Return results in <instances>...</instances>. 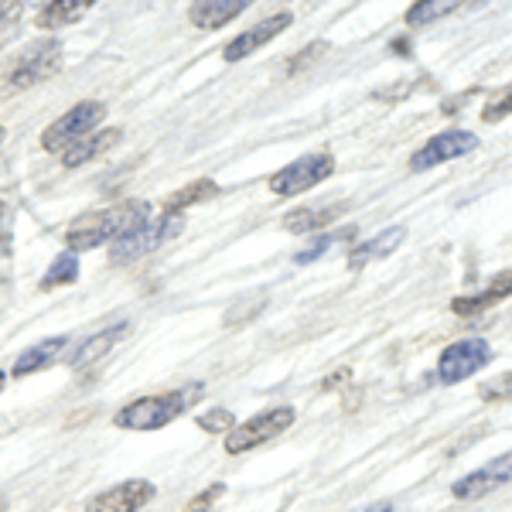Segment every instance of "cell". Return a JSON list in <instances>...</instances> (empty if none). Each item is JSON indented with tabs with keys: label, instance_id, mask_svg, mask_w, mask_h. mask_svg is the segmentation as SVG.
Wrapping results in <instances>:
<instances>
[{
	"label": "cell",
	"instance_id": "3957f363",
	"mask_svg": "<svg viewBox=\"0 0 512 512\" xmlns=\"http://www.w3.org/2000/svg\"><path fill=\"white\" fill-rule=\"evenodd\" d=\"M59 69H62V41L55 38L35 41L4 72V93H24L31 86H41V82H48Z\"/></svg>",
	"mask_w": 512,
	"mask_h": 512
},
{
	"label": "cell",
	"instance_id": "8fae6325",
	"mask_svg": "<svg viewBox=\"0 0 512 512\" xmlns=\"http://www.w3.org/2000/svg\"><path fill=\"white\" fill-rule=\"evenodd\" d=\"M151 499H154V485L147 478H130V482H120L113 489L93 495L86 502V512H140Z\"/></svg>",
	"mask_w": 512,
	"mask_h": 512
},
{
	"label": "cell",
	"instance_id": "d6986e66",
	"mask_svg": "<svg viewBox=\"0 0 512 512\" xmlns=\"http://www.w3.org/2000/svg\"><path fill=\"white\" fill-rule=\"evenodd\" d=\"M349 205H325V209H294L284 216V229L287 233H315V229H328L338 216H345Z\"/></svg>",
	"mask_w": 512,
	"mask_h": 512
},
{
	"label": "cell",
	"instance_id": "f546056e",
	"mask_svg": "<svg viewBox=\"0 0 512 512\" xmlns=\"http://www.w3.org/2000/svg\"><path fill=\"white\" fill-rule=\"evenodd\" d=\"M342 379H349V369H342V373H335L332 379H325V390H335V383H342Z\"/></svg>",
	"mask_w": 512,
	"mask_h": 512
},
{
	"label": "cell",
	"instance_id": "4dcf8cb0",
	"mask_svg": "<svg viewBox=\"0 0 512 512\" xmlns=\"http://www.w3.org/2000/svg\"><path fill=\"white\" fill-rule=\"evenodd\" d=\"M4 383H7V376H4V373H0V390H4Z\"/></svg>",
	"mask_w": 512,
	"mask_h": 512
},
{
	"label": "cell",
	"instance_id": "836d02e7",
	"mask_svg": "<svg viewBox=\"0 0 512 512\" xmlns=\"http://www.w3.org/2000/svg\"><path fill=\"white\" fill-rule=\"evenodd\" d=\"M376 512H390V509H386V506H383V509H376Z\"/></svg>",
	"mask_w": 512,
	"mask_h": 512
},
{
	"label": "cell",
	"instance_id": "8992f818",
	"mask_svg": "<svg viewBox=\"0 0 512 512\" xmlns=\"http://www.w3.org/2000/svg\"><path fill=\"white\" fill-rule=\"evenodd\" d=\"M294 407H274V410H260L256 417H250L246 424H236L233 431L226 434V454H243L253 451L260 444L274 441L294 424Z\"/></svg>",
	"mask_w": 512,
	"mask_h": 512
},
{
	"label": "cell",
	"instance_id": "ba28073f",
	"mask_svg": "<svg viewBox=\"0 0 512 512\" xmlns=\"http://www.w3.org/2000/svg\"><path fill=\"white\" fill-rule=\"evenodd\" d=\"M489 362H492V345L485 338H461V342H454L441 352V359H437V379L444 386L461 383V379L475 376Z\"/></svg>",
	"mask_w": 512,
	"mask_h": 512
},
{
	"label": "cell",
	"instance_id": "5bb4252c",
	"mask_svg": "<svg viewBox=\"0 0 512 512\" xmlns=\"http://www.w3.org/2000/svg\"><path fill=\"white\" fill-rule=\"evenodd\" d=\"M130 332V325L127 321H117V325H110V328H103V332H96V335H89L86 342H79V349L69 355V366L72 369H86V366H93V362H99L103 359L106 352L113 349V345L120 342L123 335Z\"/></svg>",
	"mask_w": 512,
	"mask_h": 512
},
{
	"label": "cell",
	"instance_id": "1f68e13d",
	"mask_svg": "<svg viewBox=\"0 0 512 512\" xmlns=\"http://www.w3.org/2000/svg\"><path fill=\"white\" fill-rule=\"evenodd\" d=\"M4 137H7V130H4V127H0V144H4Z\"/></svg>",
	"mask_w": 512,
	"mask_h": 512
},
{
	"label": "cell",
	"instance_id": "4316f807",
	"mask_svg": "<svg viewBox=\"0 0 512 512\" xmlns=\"http://www.w3.org/2000/svg\"><path fill=\"white\" fill-rule=\"evenodd\" d=\"M478 396H482L485 403H506L512 400V369L502 376H495L492 383H485L482 390H478Z\"/></svg>",
	"mask_w": 512,
	"mask_h": 512
},
{
	"label": "cell",
	"instance_id": "5b68a950",
	"mask_svg": "<svg viewBox=\"0 0 512 512\" xmlns=\"http://www.w3.org/2000/svg\"><path fill=\"white\" fill-rule=\"evenodd\" d=\"M103 120V103H96V99H86V103H76L69 113H62L55 123H48L45 130H41V147L45 151H69L72 144H79L82 137L93 134V127Z\"/></svg>",
	"mask_w": 512,
	"mask_h": 512
},
{
	"label": "cell",
	"instance_id": "484cf974",
	"mask_svg": "<svg viewBox=\"0 0 512 512\" xmlns=\"http://www.w3.org/2000/svg\"><path fill=\"white\" fill-rule=\"evenodd\" d=\"M195 424L205 434H229L236 427V417L229 410H209V414H198Z\"/></svg>",
	"mask_w": 512,
	"mask_h": 512
},
{
	"label": "cell",
	"instance_id": "4fadbf2b",
	"mask_svg": "<svg viewBox=\"0 0 512 512\" xmlns=\"http://www.w3.org/2000/svg\"><path fill=\"white\" fill-rule=\"evenodd\" d=\"M512 297V270H502V274L492 277V284L485 287L482 294H472V297H454L451 301V311L454 315H482V311L495 308L499 301Z\"/></svg>",
	"mask_w": 512,
	"mask_h": 512
},
{
	"label": "cell",
	"instance_id": "ac0fdd59",
	"mask_svg": "<svg viewBox=\"0 0 512 512\" xmlns=\"http://www.w3.org/2000/svg\"><path fill=\"white\" fill-rule=\"evenodd\" d=\"M120 140V130L113 127V130H99V134H89V137H82L79 144H72L69 151H62V164L65 168H82V164H89V161H96L99 154H106L113 144Z\"/></svg>",
	"mask_w": 512,
	"mask_h": 512
},
{
	"label": "cell",
	"instance_id": "7402d4cb",
	"mask_svg": "<svg viewBox=\"0 0 512 512\" xmlns=\"http://www.w3.org/2000/svg\"><path fill=\"white\" fill-rule=\"evenodd\" d=\"M454 11H458V0H424V4H414L407 11V24L410 28H424V24L448 18Z\"/></svg>",
	"mask_w": 512,
	"mask_h": 512
},
{
	"label": "cell",
	"instance_id": "d4e9b609",
	"mask_svg": "<svg viewBox=\"0 0 512 512\" xmlns=\"http://www.w3.org/2000/svg\"><path fill=\"white\" fill-rule=\"evenodd\" d=\"M21 18H24V4H0V48L14 41L21 28Z\"/></svg>",
	"mask_w": 512,
	"mask_h": 512
},
{
	"label": "cell",
	"instance_id": "83f0119b",
	"mask_svg": "<svg viewBox=\"0 0 512 512\" xmlns=\"http://www.w3.org/2000/svg\"><path fill=\"white\" fill-rule=\"evenodd\" d=\"M509 113H512V86H506L499 96L489 99V106L482 110V120L485 123H499V120H506Z\"/></svg>",
	"mask_w": 512,
	"mask_h": 512
},
{
	"label": "cell",
	"instance_id": "603a6c76",
	"mask_svg": "<svg viewBox=\"0 0 512 512\" xmlns=\"http://www.w3.org/2000/svg\"><path fill=\"white\" fill-rule=\"evenodd\" d=\"M76 277H79V256L62 253V256H55V263L45 270L41 291H52V287H62V284H76Z\"/></svg>",
	"mask_w": 512,
	"mask_h": 512
},
{
	"label": "cell",
	"instance_id": "30bf717a",
	"mask_svg": "<svg viewBox=\"0 0 512 512\" xmlns=\"http://www.w3.org/2000/svg\"><path fill=\"white\" fill-rule=\"evenodd\" d=\"M506 485H512V451L492 458L489 465L475 468L472 475L458 478V482L451 485V495L454 499H482V495H492V492L506 489Z\"/></svg>",
	"mask_w": 512,
	"mask_h": 512
},
{
	"label": "cell",
	"instance_id": "7c38bea8",
	"mask_svg": "<svg viewBox=\"0 0 512 512\" xmlns=\"http://www.w3.org/2000/svg\"><path fill=\"white\" fill-rule=\"evenodd\" d=\"M291 21H294V14H291V11H280V14H274V18L253 24L250 31L236 35L226 48H222V59H226V62H243V59H250L256 48H263L267 41H274L277 35H284V31L291 28Z\"/></svg>",
	"mask_w": 512,
	"mask_h": 512
},
{
	"label": "cell",
	"instance_id": "6da1fadb",
	"mask_svg": "<svg viewBox=\"0 0 512 512\" xmlns=\"http://www.w3.org/2000/svg\"><path fill=\"white\" fill-rule=\"evenodd\" d=\"M147 216H151V205L137 202V198H127V202H117L110 209H96L79 216L76 222H69V229L62 233L69 253H86L96 250L103 243H117L127 233H134L137 226H144Z\"/></svg>",
	"mask_w": 512,
	"mask_h": 512
},
{
	"label": "cell",
	"instance_id": "9a60e30c",
	"mask_svg": "<svg viewBox=\"0 0 512 512\" xmlns=\"http://www.w3.org/2000/svg\"><path fill=\"white\" fill-rule=\"evenodd\" d=\"M407 239V226H390V229H383V233H376L373 239H366V243H359V246H352V253H349V267L352 270H362V267H369L373 260H383V256H390L396 246Z\"/></svg>",
	"mask_w": 512,
	"mask_h": 512
},
{
	"label": "cell",
	"instance_id": "52a82bcc",
	"mask_svg": "<svg viewBox=\"0 0 512 512\" xmlns=\"http://www.w3.org/2000/svg\"><path fill=\"white\" fill-rule=\"evenodd\" d=\"M335 171V158L325 151L318 154H304V158L291 161L287 168H280L274 178H270V192L277 198H294V195H304L311 192L315 185H321L328 175Z\"/></svg>",
	"mask_w": 512,
	"mask_h": 512
},
{
	"label": "cell",
	"instance_id": "277c9868",
	"mask_svg": "<svg viewBox=\"0 0 512 512\" xmlns=\"http://www.w3.org/2000/svg\"><path fill=\"white\" fill-rule=\"evenodd\" d=\"M178 233H181V216H164L161 212L158 219H147L144 226L134 229V233L117 239L110 250V263L113 267H130V263H137L140 256L154 253L161 243H168V239Z\"/></svg>",
	"mask_w": 512,
	"mask_h": 512
},
{
	"label": "cell",
	"instance_id": "cb8c5ba5",
	"mask_svg": "<svg viewBox=\"0 0 512 512\" xmlns=\"http://www.w3.org/2000/svg\"><path fill=\"white\" fill-rule=\"evenodd\" d=\"M352 233H355V229H352V226H345V229H338V233H332V236H321V239H315V243H311L308 250H301V253L294 256V263H301V267H304V263H315V260H321V256H325L328 250H332L335 243H342V239H349Z\"/></svg>",
	"mask_w": 512,
	"mask_h": 512
},
{
	"label": "cell",
	"instance_id": "9c48e42d",
	"mask_svg": "<svg viewBox=\"0 0 512 512\" xmlns=\"http://www.w3.org/2000/svg\"><path fill=\"white\" fill-rule=\"evenodd\" d=\"M475 147H478V137L468 134V130H444V134L431 137L414 158H410V171H431L444 161L465 158V154H472Z\"/></svg>",
	"mask_w": 512,
	"mask_h": 512
},
{
	"label": "cell",
	"instance_id": "e0dca14e",
	"mask_svg": "<svg viewBox=\"0 0 512 512\" xmlns=\"http://www.w3.org/2000/svg\"><path fill=\"white\" fill-rule=\"evenodd\" d=\"M243 11H246L243 0H222V4L205 0V4H195L192 11H188V21H192L198 31H219L222 24L236 21Z\"/></svg>",
	"mask_w": 512,
	"mask_h": 512
},
{
	"label": "cell",
	"instance_id": "d6a6232c",
	"mask_svg": "<svg viewBox=\"0 0 512 512\" xmlns=\"http://www.w3.org/2000/svg\"><path fill=\"white\" fill-rule=\"evenodd\" d=\"M4 509H7V502H4V499H0V512H4Z\"/></svg>",
	"mask_w": 512,
	"mask_h": 512
},
{
	"label": "cell",
	"instance_id": "2e32d148",
	"mask_svg": "<svg viewBox=\"0 0 512 512\" xmlns=\"http://www.w3.org/2000/svg\"><path fill=\"white\" fill-rule=\"evenodd\" d=\"M65 349H69V338L59 335V338H45V342H38L35 349H28L21 355L18 362H14V379H24V376H35L41 369L55 366V359H62Z\"/></svg>",
	"mask_w": 512,
	"mask_h": 512
},
{
	"label": "cell",
	"instance_id": "f1b7e54d",
	"mask_svg": "<svg viewBox=\"0 0 512 512\" xmlns=\"http://www.w3.org/2000/svg\"><path fill=\"white\" fill-rule=\"evenodd\" d=\"M222 495H226V485H209L205 492L192 495V502H188L181 512H212V506H216Z\"/></svg>",
	"mask_w": 512,
	"mask_h": 512
},
{
	"label": "cell",
	"instance_id": "44dd1931",
	"mask_svg": "<svg viewBox=\"0 0 512 512\" xmlns=\"http://www.w3.org/2000/svg\"><path fill=\"white\" fill-rule=\"evenodd\" d=\"M219 195V185L212 178H198L192 185L178 188L175 195L164 202V216H181V212L188 209V205H198V202H209V198Z\"/></svg>",
	"mask_w": 512,
	"mask_h": 512
},
{
	"label": "cell",
	"instance_id": "7a4b0ae2",
	"mask_svg": "<svg viewBox=\"0 0 512 512\" xmlns=\"http://www.w3.org/2000/svg\"><path fill=\"white\" fill-rule=\"evenodd\" d=\"M202 383H192V386H178V390H168V393H154V396H140V400H130L123 403L113 417V424L120 431H161L168 427L171 420H178L185 414L192 403L202 400Z\"/></svg>",
	"mask_w": 512,
	"mask_h": 512
},
{
	"label": "cell",
	"instance_id": "ffe728a7",
	"mask_svg": "<svg viewBox=\"0 0 512 512\" xmlns=\"http://www.w3.org/2000/svg\"><path fill=\"white\" fill-rule=\"evenodd\" d=\"M89 14V0H55V4H45L35 14V24L41 31H59L65 24H76Z\"/></svg>",
	"mask_w": 512,
	"mask_h": 512
}]
</instances>
